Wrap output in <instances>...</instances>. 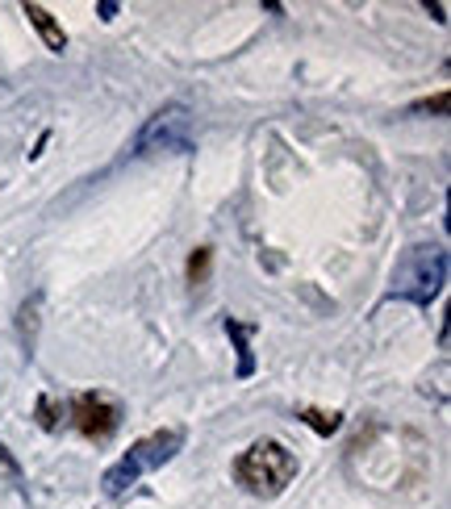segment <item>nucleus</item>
Segmentation results:
<instances>
[{
    "label": "nucleus",
    "mask_w": 451,
    "mask_h": 509,
    "mask_svg": "<svg viewBox=\"0 0 451 509\" xmlns=\"http://www.w3.org/2000/svg\"><path fill=\"white\" fill-rule=\"evenodd\" d=\"M59 413H63V405L55 397L38 401V426H42V430H55V426H59Z\"/></svg>",
    "instance_id": "10"
},
{
    "label": "nucleus",
    "mask_w": 451,
    "mask_h": 509,
    "mask_svg": "<svg viewBox=\"0 0 451 509\" xmlns=\"http://www.w3.org/2000/svg\"><path fill=\"white\" fill-rule=\"evenodd\" d=\"M188 125H193V117H188L184 105H168V109H159L155 117L143 125V134H138L134 155H147V151H171V146H188Z\"/></svg>",
    "instance_id": "5"
},
{
    "label": "nucleus",
    "mask_w": 451,
    "mask_h": 509,
    "mask_svg": "<svg viewBox=\"0 0 451 509\" xmlns=\"http://www.w3.org/2000/svg\"><path fill=\"white\" fill-rule=\"evenodd\" d=\"M22 13L30 17V25H34L38 34H42V42H47V50H55V55H63L67 50V34H63V25L50 17L42 4H22Z\"/></svg>",
    "instance_id": "6"
},
{
    "label": "nucleus",
    "mask_w": 451,
    "mask_h": 509,
    "mask_svg": "<svg viewBox=\"0 0 451 509\" xmlns=\"http://www.w3.org/2000/svg\"><path fill=\"white\" fill-rule=\"evenodd\" d=\"M209 272H213V246H196L193 259H188V284H193V289H205Z\"/></svg>",
    "instance_id": "8"
},
{
    "label": "nucleus",
    "mask_w": 451,
    "mask_h": 509,
    "mask_svg": "<svg viewBox=\"0 0 451 509\" xmlns=\"http://www.w3.org/2000/svg\"><path fill=\"white\" fill-rule=\"evenodd\" d=\"M180 447H184V426H168V430H155V435L138 438L134 447L126 451L109 472L100 476L105 497H122L126 488H134L147 472H155V468H163L168 460H176V451Z\"/></svg>",
    "instance_id": "1"
},
{
    "label": "nucleus",
    "mask_w": 451,
    "mask_h": 509,
    "mask_svg": "<svg viewBox=\"0 0 451 509\" xmlns=\"http://www.w3.org/2000/svg\"><path fill=\"white\" fill-rule=\"evenodd\" d=\"M443 109H447V92H439L435 100H422V105H418V113H443Z\"/></svg>",
    "instance_id": "11"
},
{
    "label": "nucleus",
    "mask_w": 451,
    "mask_h": 509,
    "mask_svg": "<svg viewBox=\"0 0 451 509\" xmlns=\"http://www.w3.org/2000/svg\"><path fill=\"white\" fill-rule=\"evenodd\" d=\"M234 476H239V485H243L247 493H256V497H281L297 476V455L284 447V443H276V438H256V443L239 455Z\"/></svg>",
    "instance_id": "2"
},
{
    "label": "nucleus",
    "mask_w": 451,
    "mask_h": 509,
    "mask_svg": "<svg viewBox=\"0 0 451 509\" xmlns=\"http://www.w3.org/2000/svg\"><path fill=\"white\" fill-rule=\"evenodd\" d=\"M447 284V251L435 243H418L393 267V292L414 305H430Z\"/></svg>",
    "instance_id": "3"
},
{
    "label": "nucleus",
    "mask_w": 451,
    "mask_h": 509,
    "mask_svg": "<svg viewBox=\"0 0 451 509\" xmlns=\"http://www.w3.org/2000/svg\"><path fill=\"white\" fill-rule=\"evenodd\" d=\"M301 422L309 426V430H317V435H334L339 430V413H322V410H305Z\"/></svg>",
    "instance_id": "9"
},
{
    "label": "nucleus",
    "mask_w": 451,
    "mask_h": 509,
    "mask_svg": "<svg viewBox=\"0 0 451 509\" xmlns=\"http://www.w3.org/2000/svg\"><path fill=\"white\" fill-rule=\"evenodd\" d=\"M0 463H4V468H9V472H17V460H13L9 451H4V443H0Z\"/></svg>",
    "instance_id": "12"
},
{
    "label": "nucleus",
    "mask_w": 451,
    "mask_h": 509,
    "mask_svg": "<svg viewBox=\"0 0 451 509\" xmlns=\"http://www.w3.org/2000/svg\"><path fill=\"white\" fill-rule=\"evenodd\" d=\"M72 426L88 443H105L113 438V430L122 426V405L109 393H80L72 401Z\"/></svg>",
    "instance_id": "4"
},
{
    "label": "nucleus",
    "mask_w": 451,
    "mask_h": 509,
    "mask_svg": "<svg viewBox=\"0 0 451 509\" xmlns=\"http://www.w3.org/2000/svg\"><path fill=\"white\" fill-rule=\"evenodd\" d=\"M226 334H230L234 342H239V376H251V372H256V359H251V330L247 326H239V322H230V317H226Z\"/></svg>",
    "instance_id": "7"
}]
</instances>
